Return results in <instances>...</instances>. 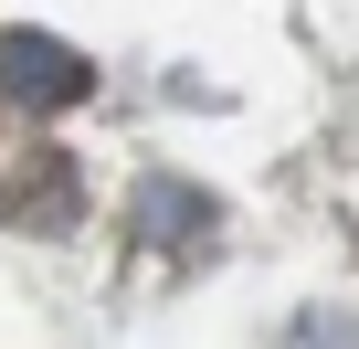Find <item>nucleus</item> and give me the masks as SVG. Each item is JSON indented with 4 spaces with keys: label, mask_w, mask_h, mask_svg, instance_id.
I'll use <instances>...</instances> for the list:
<instances>
[{
    "label": "nucleus",
    "mask_w": 359,
    "mask_h": 349,
    "mask_svg": "<svg viewBox=\"0 0 359 349\" xmlns=\"http://www.w3.org/2000/svg\"><path fill=\"white\" fill-rule=\"evenodd\" d=\"M0 96L32 106V117H64V106L95 96V64L74 43H53V32H0Z\"/></svg>",
    "instance_id": "nucleus-1"
},
{
    "label": "nucleus",
    "mask_w": 359,
    "mask_h": 349,
    "mask_svg": "<svg viewBox=\"0 0 359 349\" xmlns=\"http://www.w3.org/2000/svg\"><path fill=\"white\" fill-rule=\"evenodd\" d=\"M0 223H11V233H74V159L64 148H32L11 180H0Z\"/></svg>",
    "instance_id": "nucleus-2"
}]
</instances>
